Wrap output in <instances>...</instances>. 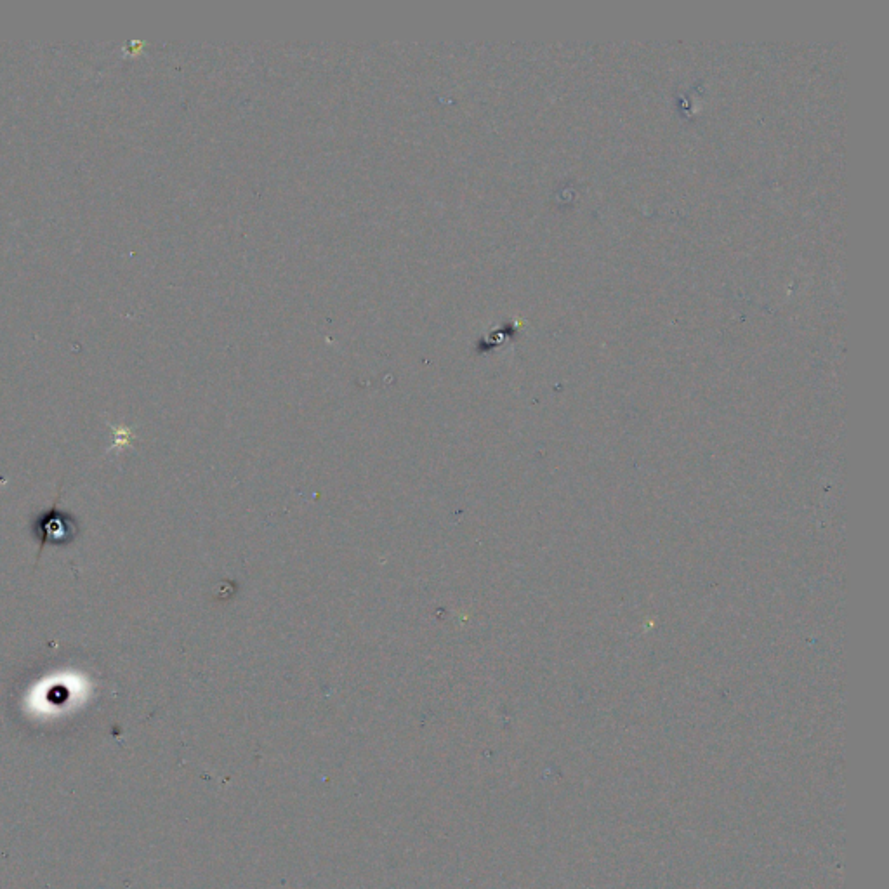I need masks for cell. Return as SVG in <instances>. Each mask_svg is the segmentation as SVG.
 I'll return each instance as SVG.
<instances>
[{"label":"cell","instance_id":"1","mask_svg":"<svg viewBox=\"0 0 889 889\" xmlns=\"http://www.w3.org/2000/svg\"><path fill=\"white\" fill-rule=\"evenodd\" d=\"M60 499L61 492L56 497L53 506L46 509V511H40L33 518L32 525H30L33 539L37 540V544H39L37 561L40 560V556L49 546H72L73 542L79 539L80 532H82V527H80L79 520L75 518V514L65 511V509H61L58 506Z\"/></svg>","mask_w":889,"mask_h":889}]
</instances>
